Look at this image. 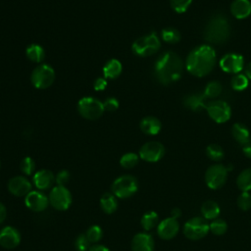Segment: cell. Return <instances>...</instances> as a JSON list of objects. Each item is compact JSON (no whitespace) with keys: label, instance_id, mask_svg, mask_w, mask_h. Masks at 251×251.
Masks as SVG:
<instances>
[{"label":"cell","instance_id":"6da1fadb","mask_svg":"<svg viewBox=\"0 0 251 251\" xmlns=\"http://www.w3.org/2000/svg\"><path fill=\"white\" fill-rule=\"evenodd\" d=\"M216 52L209 45H200L190 51L186 58L185 67L195 76L207 75L215 67Z\"/></svg>","mask_w":251,"mask_h":251},{"label":"cell","instance_id":"7a4b0ae2","mask_svg":"<svg viewBox=\"0 0 251 251\" xmlns=\"http://www.w3.org/2000/svg\"><path fill=\"white\" fill-rule=\"evenodd\" d=\"M183 63L180 57L168 51L163 53L155 63L154 75L157 80L162 84H170L176 81L182 74Z\"/></svg>","mask_w":251,"mask_h":251},{"label":"cell","instance_id":"3957f363","mask_svg":"<svg viewBox=\"0 0 251 251\" xmlns=\"http://www.w3.org/2000/svg\"><path fill=\"white\" fill-rule=\"evenodd\" d=\"M204 38L214 44L225 43L230 35V25L223 14H214L204 28Z\"/></svg>","mask_w":251,"mask_h":251},{"label":"cell","instance_id":"277c9868","mask_svg":"<svg viewBox=\"0 0 251 251\" xmlns=\"http://www.w3.org/2000/svg\"><path fill=\"white\" fill-rule=\"evenodd\" d=\"M161 47L160 39L156 32L143 35L137 38L131 46L132 52L140 57H148L155 54Z\"/></svg>","mask_w":251,"mask_h":251},{"label":"cell","instance_id":"5b68a950","mask_svg":"<svg viewBox=\"0 0 251 251\" xmlns=\"http://www.w3.org/2000/svg\"><path fill=\"white\" fill-rule=\"evenodd\" d=\"M112 193L122 199L131 197L138 189L137 179L131 175H123L117 177L111 186Z\"/></svg>","mask_w":251,"mask_h":251},{"label":"cell","instance_id":"8992f818","mask_svg":"<svg viewBox=\"0 0 251 251\" xmlns=\"http://www.w3.org/2000/svg\"><path fill=\"white\" fill-rule=\"evenodd\" d=\"M183 234L190 240H199L205 237L209 230L208 220L203 217H193L183 226Z\"/></svg>","mask_w":251,"mask_h":251},{"label":"cell","instance_id":"52a82bcc","mask_svg":"<svg viewBox=\"0 0 251 251\" xmlns=\"http://www.w3.org/2000/svg\"><path fill=\"white\" fill-rule=\"evenodd\" d=\"M55 80V72L47 64L37 66L31 73L30 81L38 89H46L53 84Z\"/></svg>","mask_w":251,"mask_h":251},{"label":"cell","instance_id":"ba28073f","mask_svg":"<svg viewBox=\"0 0 251 251\" xmlns=\"http://www.w3.org/2000/svg\"><path fill=\"white\" fill-rule=\"evenodd\" d=\"M77 110L80 116L86 120H97L104 113L103 103L93 97H83L77 103Z\"/></svg>","mask_w":251,"mask_h":251},{"label":"cell","instance_id":"9c48e42d","mask_svg":"<svg viewBox=\"0 0 251 251\" xmlns=\"http://www.w3.org/2000/svg\"><path fill=\"white\" fill-rule=\"evenodd\" d=\"M228 171L226 166L222 164H215L210 166L204 176L207 186L213 190L221 188L227 179Z\"/></svg>","mask_w":251,"mask_h":251},{"label":"cell","instance_id":"30bf717a","mask_svg":"<svg viewBox=\"0 0 251 251\" xmlns=\"http://www.w3.org/2000/svg\"><path fill=\"white\" fill-rule=\"evenodd\" d=\"M49 203L58 211L68 210L73 202L71 191L63 185L54 186L49 193Z\"/></svg>","mask_w":251,"mask_h":251},{"label":"cell","instance_id":"8fae6325","mask_svg":"<svg viewBox=\"0 0 251 251\" xmlns=\"http://www.w3.org/2000/svg\"><path fill=\"white\" fill-rule=\"evenodd\" d=\"M209 117L218 124L226 123L231 116L229 105L223 100H214L207 103L206 108Z\"/></svg>","mask_w":251,"mask_h":251},{"label":"cell","instance_id":"7c38bea8","mask_svg":"<svg viewBox=\"0 0 251 251\" xmlns=\"http://www.w3.org/2000/svg\"><path fill=\"white\" fill-rule=\"evenodd\" d=\"M165 155V147L161 142L149 141L141 146L139 149V158L142 160L155 163L160 161Z\"/></svg>","mask_w":251,"mask_h":251},{"label":"cell","instance_id":"4fadbf2b","mask_svg":"<svg viewBox=\"0 0 251 251\" xmlns=\"http://www.w3.org/2000/svg\"><path fill=\"white\" fill-rule=\"evenodd\" d=\"M25 206L32 212L44 211L49 203V198L40 190H31L25 196Z\"/></svg>","mask_w":251,"mask_h":251},{"label":"cell","instance_id":"5bb4252c","mask_svg":"<svg viewBox=\"0 0 251 251\" xmlns=\"http://www.w3.org/2000/svg\"><path fill=\"white\" fill-rule=\"evenodd\" d=\"M243 57L236 53L226 54L220 61L221 69L228 74H238L243 69Z\"/></svg>","mask_w":251,"mask_h":251},{"label":"cell","instance_id":"9a60e30c","mask_svg":"<svg viewBox=\"0 0 251 251\" xmlns=\"http://www.w3.org/2000/svg\"><path fill=\"white\" fill-rule=\"evenodd\" d=\"M179 230V224L176 219L172 217L166 218L161 221L157 226V234L160 238L170 240L174 238Z\"/></svg>","mask_w":251,"mask_h":251},{"label":"cell","instance_id":"2e32d148","mask_svg":"<svg viewBox=\"0 0 251 251\" xmlns=\"http://www.w3.org/2000/svg\"><path fill=\"white\" fill-rule=\"evenodd\" d=\"M21 242L20 231L11 226H6L0 230V245L5 249H14Z\"/></svg>","mask_w":251,"mask_h":251},{"label":"cell","instance_id":"e0dca14e","mask_svg":"<svg viewBox=\"0 0 251 251\" xmlns=\"http://www.w3.org/2000/svg\"><path fill=\"white\" fill-rule=\"evenodd\" d=\"M31 188L32 184L30 183V181L23 176H14L8 182V190L11 194L17 197L25 196L32 190Z\"/></svg>","mask_w":251,"mask_h":251},{"label":"cell","instance_id":"ac0fdd59","mask_svg":"<svg viewBox=\"0 0 251 251\" xmlns=\"http://www.w3.org/2000/svg\"><path fill=\"white\" fill-rule=\"evenodd\" d=\"M154 239L147 232L136 233L130 242L131 251H154Z\"/></svg>","mask_w":251,"mask_h":251},{"label":"cell","instance_id":"d6986e66","mask_svg":"<svg viewBox=\"0 0 251 251\" xmlns=\"http://www.w3.org/2000/svg\"><path fill=\"white\" fill-rule=\"evenodd\" d=\"M55 183V176L49 170H40L33 175V184L38 190H46Z\"/></svg>","mask_w":251,"mask_h":251},{"label":"cell","instance_id":"ffe728a7","mask_svg":"<svg viewBox=\"0 0 251 251\" xmlns=\"http://www.w3.org/2000/svg\"><path fill=\"white\" fill-rule=\"evenodd\" d=\"M230 12L236 19H245L251 14V2L249 0H233L230 5Z\"/></svg>","mask_w":251,"mask_h":251},{"label":"cell","instance_id":"44dd1931","mask_svg":"<svg viewBox=\"0 0 251 251\" xmlns=\"http://www.w3.org/2000/svg\"><path fill=\"white\" fill-rule=\"evenodd\" d=\"M139 127L141 131L148 135H156L160 132L162 128V124L159 121V119L149 116L145 117L140 121Z\"/></svg>","mask_w":251,"mask_h":251},{"label":"cell","instance_id":"7402d4cb","mask_svg":"<svg viewBox=\"0 0 251 251\" xmlns=\"http://www.w3.org/2000/svg\"><path fill=\"white\" fill-rule=\"evenodd\" d=\"M205 99L206 97L204 94L194 93L185 96L183 99V104L186 108L192 111H201L202 109L206 108L207 103L205 102Z\"/></svg>","mask_w":251,"mask_h":251},{"label":"cell","instance_id":"603a6c76","mask_svg":"<svg viewBox=\"0 0 251 251\" xmlns=\"http://www.w3.org/2000/svg\"><path fill=\"white\" fill-rule=\"evenodd\" d=\"M201 215L206 220H215L219 217L221 208L219 204L214 200H207L205 201L200 208Z\"/></svg>","mask_w":251,"mask_h":251},{"label":"cell","instance_id":"cb8c5ba5","mask_svg":"<svg viewBox=\"0 0 251 251\" xmlns=\"http://www.w3.org/2000/svg\"><path fill=\"white\" fill-rule=\"evenodd\" d=\"M100 207L102 211L106 214L110 215L115 213L118 208L117 197L111 192L104 193L100 198Z\"/></svg>","mask_w":251,"mask_h":251},{"label":"cell","instance_id":"d4e9b609","mask_svg":"<svg viewBox=\"0 0 251 251\" xmlns=\"http://www.w3.org/2000/svg\"><path fill=\"white\" fill-rule=\"evenodd\" d=\"M231 134L233 138L241 145L250 142V132L248 128L240 123H236L232 126Z\"/></svg>","mask_w":251,"mask_h":251},{"label":"cell","instance_id":"484cf974","mask_svg":"<svg viewBox=\"0 0 251 251\" xmlns=\"http://www.w3.org/2000/svg\"><path fill=\"white\" fill-rule=\"evenodd\" d=\"M123 71L122 63L117 59H111L106 63V65L103 68V74L104 76L107 78H117Z\"/></svg>","mask_w":251,"mask_h":251},{"label":"cell","instance_id":"4316f807","mask_svg":"<svg viewBox=\"0 0 251 251\" xmlns=\"http://www.w3.org/2000/svg\"><path fill=\"white\" fill-rule=\"evenodd\" d=\"M159 224V216L155 211H148L142 215L140 225L144 230H151Z\"/></svg>","mask_w":251,"mask_h":251},{"label":"cell","instance_id":"83f0119b","mask_svg":"<svg viewBox=\"0 0 251 251\" xmlns=\"http://www.w3.org/2000/svg\"><path fill=\"white\" fill-rule=\"evenodd\" d=\"M236 185L242 191L251 190V168L243 170L236 178Z\"/></svg>","mask_w":251,"mask_h":251},{"label":"cell","instance_id":"f1b7e54d","mask_svg":"<svg viewBox=\"0 0 251 251\" xmlns=\"http://www.w3.org/2000/svg\"><path fill=\"white\" fill-rule=\"evenodd\" d=\"M26 57L34 63H40L45 57L44 49L38 44H30L25 51Z\"/></svg>","mask_w":251,"mask_h":251},{"label":"cell","instance_id":"f546056e","mask_svg":"<svg viewBox=\"0 0 251 251\" xmlns=\"http://www.w3.org/2000/svg\"><path fill=\"white\" fill-rule=\"evenodd\" d=\"M209 230L217 236L224 235L227 230V224L223 219L217 218L209 224Z\"/></svg>","mask_w":251,"mask_h":251},{"label":"cell","instance_id":"4dcf8cb0","mask_svg":"<svg viewBox=\"0 0 251 251\" xmlns=\"http://www.w3.org/2000/svg\"><path fill=\"white\" fill-rule=\"evenodd\" d=\"M223 90L222 84L217 80H212L207 83L204 89V95L206 98H216L218 97Z\"/></svg>","mask_w":251,"mask_h":251},{"label":"cell","instance_id":"1f68e13d","mask_svg":"<svg viewBox=\"0 0 251 251\" xmlns=\"http://www.w3.org/2000/svg\"><path fill=\"white\" fill-rule=\"evenodd\" d=\"M206 155L208 156V158L210 160L215 161V162H219V161L224 159L225 153H224L223 148L220 145L213 143V144H210V145L207 146Z\"/></svg>","mask_w":251,"mask_h":251},{"label":"cell","instance_id":"d6a6232c","mask_svg":"<svg viewBox=\"0 0 251 251\" xmlns=\"http://www.w3.org/2000/svg\"><path fill=\"white\" fill-rule=\"evenodd\" d=\"M162 39L167 43H176L180 40V33L175 27H165L162 30Z\"/></svg>","mask_w":251,"mask_h":251},{"label":"cell","instance_id":"836d02e7","mask_svg":"<svg viewBox=\"0 0 251 251\" xmlns=\"http://www.w3.org/2000/svg\"><path fill=\"white\" fill-rule=\"evenodd\" d=\"M138 161H139V155L133 152H128L124 154L121 157L120 164L125 169H132L137 165Z\"/></svg>","mask_w":251,"mask_h":251},{"label":"cell","instance_id":"e575fe53","mask_svg":"<svg viewBox=\"0 0 251 251\" xmlns=\"http://www.w3.org/2000/svg\"><path fill=\"white\" fill-rule=\"evenodd\" d=\"M84 234L86 235V237L90 243L96 244L97 242H99L101 240V238L103 236V230L99 226L93 225L87 228V230Z\"/></svg>","mask_w":251,"mask_h":251},{"label":"cell","instance_id":"d590c367","mask_svg":"<svg viewBox=\"0 0 251 251\" xmlns=\"http://www.w3.org/2000/svg\"><path fill=\"white\" fill-rule=\"evenodd\" d=\"M249 79L247 78V76L243 74H237L235 75L232 76L231 81H230V85L232 87V89L237 90V91H241L244 90L247 86H248V82Z\"/></svg>","mask_w":251,"mask_h":251},{"label":"cell","instance_id":"8d00e7d4","mask_svg":"<svg viewBox=\"0 0 251 251\" xmlns=\"http://www.w3.org/2000/svg\"><path fill=\"white\" fill-rule=\"evenodd\" d=\"M237 206L241 211H248L251 209V194L248 191H242L237 197Z\"/></svg>","mask_w":251,"mask_h":251},{"label":"cell","instance_id":"74e56055","mask_svg":"<svg viewBox=\"0 0 251 251\" xmlns=\"http://www.w3.org/2000/svg\"><path fill=\"white\" fill-rule=\"evenodd\" d=\"M20 168L21 171L26 175V176H30L34 170H35V162L31 157H25L20 164Z\"/></svg>","mask_w":251,"mask_h":251},{"label":"cell","instance_id":"f35d334b","mask_svg":"<svg viewBox=\"0 0 251 251\" xmlns=\"http://www.w3.org/2000/svg\"><path fill=\"white\" fill-rule=\"evenodd\" d=\"M171 7L173 8L174 11L176 13H184L190 4L192 3V0H170Z\"/></svg>","mask_w":251,"mask_h":251},{"label":"cell","instance_id":"ab89813d","mask_svg":"<svg viewBox=\"0 0 251 251\" xmlns=\"http://www.w3.org/2000/svg\"><path fill=\"white\" fill-rule=\"evenodd\" d=\"M75 247L76 251H88L90 248V242L85 234H79L75 240Z\"/></svg>","mask_w":251,"mask_h":251},{"label":"cell","instance_id":"60d3db41","mask_svg":"<svg viewBox=\"0 0 251 251\" xmlns=\"http://www.w3.org/2000/svg\"><path fill=\"white\" fill-rule=\"evenodd\" d=\"M71 178V175L67 170H62L60 171L56 176H55V183L57 185H63L65 186V184L70 180Z\"/></svg>","mask_w":251,"mask_h":251},{"label":"cell","instance_id":"b9f144b4","mask_svg":"<svg viewBox=\"0 0 251 251\" xmlns=\"http://www.w3.org/2000/svg\"><path fill=\"white\" fill-rule=\"evenodd\" d=\"M103 106H104V110L113 112L119 108V101L115 97H109L103 102Z\"/></svg>","mask_w":251,"mask_h":251},{"label":"cell","instance_id":"7bdbcfd3","mask_svg":"<svg viewBox=\"0 0 251 251\" xmlns=\"http://www.w3.org/2000/svg\"><path fill=\"white\" fill-rule=\"evenodd\" d=\"M106 86H107V81H106V79L103 78V77H98V78H96L95 81H94V83H93V87H94V89L97 90V91H102V90H104V89L106 88Z\"/></svg>","mask_w":251,"mask_h":251},{"label":"cell","instance_id":"ee69618b","mask_svg":"<svg viewBox=\"0 0 251 251\" xmlns=\"http://www.w3.org/2000/svg\"><path fill=\"white\" fill-rule=\"evenodd\" d=\"M88 251H110V249L103 244H93Z\"/></svg>","mask_w":251,"mask_h":251},{"label":"cell","instance_id":"f6af8a7d","mask_svg":"<svg viewBox=\"0 0 251 251\" xmlns=\"http://www.w3.org/2000/svg\"><path fill=\"white\" fill-rule=\"evenodd\" d=\"M242 152L247 158L251 159V141L242 146Z\"/></svg>","mask_w":251,"mask_h":251},{"label":"cell","instance_id":"bcb514c9","mask_svg":"<svg viewBox=\"0 0 251 251\" xmlns=\"http://www.w3.org/2000/svg\"><path fill=\"white\" fill-rule=\"evenodd\" d=\"M6 215H7V210L6 207L4 206L3 203L0 202V224H2L5 219H6Z\"/></svg>","mask_w":251,"mask_h":251},{"label":"cell","instance_id":"7dc6e473","mask_svg":"<svg viewBox=\"0 0 251 251\" xmlns=\"http://www.w3.org/2000/svg\"><path fill=\"white\" fill-rule=\"evenodd\" d=\"M180 216H181V210H180L179 208H174V209L171 211V217H172V218L177 220Z\"/></svg>","mask_w":251,"mask_h":251},{"label":"cell","instance_id":"c3c4849f","mask_svg":"<svg viewBox=\"0 0 251 251\" xmlns=\"http://www.w3.org/2000/svg\"><path fill=\"white\" fill-rule=\"evenodd\" d=\"M244 75L247 76L248 79H251V62L247 64V66L244 68Z\"/></svg>","mask_w":251,"mask_h":251},{"label":"cell","instance_id":"681fc988","mask_svg":"<svg viewBox=\"0 0 251 251\" xmlns=\"http://www.w3.org/2000/svg\"><path fill=\"white\" fill-rule=\"evenodd\" d=\"M0 166H1V162H0Z\"/></svg>","mask_w":251,"mask_h":251}]
</instances>
